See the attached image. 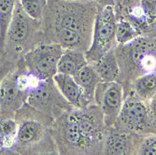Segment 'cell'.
Returning a JSON list of instances; mask_svg holds the SVG:
<instances>
[{
	"label": "cell",
	"instance_id": "obj_13",
	"mask_svg": "<svg viewBox=\"0 0 156 155\" xmlns=\"http://www.w3.org/2000/svg\"><path fill=\"white\" fill-rule=\"evenodd\" d=\"M52 79L59 92L65 97V99L73 107L81 108L90 105V103L85 98L82 90L72 76L56 73Z\"/></svg>",
	"mask_w": 156,
	"mask_h": 155
},
{
	"label": "cell",
	"instance_id": "obj_22",
	"mask_svg": "<svg viewBox=\"0 0 156 155\" xmlns=\"http://www.w3.org/2000/svg\"><path fill=\"white\" fill-rule=\"evenodd\" d=\"M137 153L156 155V133L147 134L143 139H141Z\"/></svg>",
	"mask_w": 156,
	"mask_h": 155
},
{
	"label": "cell",
	"instance_id": "obj_25",
	"mask_svg": "<svg viewBox=\"0 0 156 155\" xmlns=\"http://www.w3.org/2000/svg\"><path fill=\"white\" fill-rule=\"evenodd\" d=\"M140 0H117V7L120 9V11L127 12L132 8L137 6L139 4Z\"/></svg>",
	"mask_w": 156,
	"mask_h": 155
},
{
	"label": "cell",
	"instance_id": "obj_12",
	"mask_svg": "<svg viewBox=\"0 0 156 155\" xmlns=\"http://www.w3.org/2000/svg\"><path fill=\"white\" fill-rule=\"evenodd\" d=\"M136 134L108 127L104 140L102 154H130L137 153L140 143H136Z\"/></svg>",
	"mask_w": 156,
	"mask_h": 155
},
{
	"label": "cell",
	"instance_id": "obj_26",
	"mask_svg": "<svg viewBox=\"0 0 156 155\" xmlns=\"http://www.w3.org/2000/svg\"><path fill=\"white\" fill-rule=\"evenodd\" d=\"M88 1L94 3L95 5H97L98 8H102L107 5H112V2L110 0H88Z\"/></svg>",
	"mask_w": 156,
	"mask_h": 155
},
{
	"label": "cell",
	"instance_id": "obj_14",
	"mask_svg": "<svg viewBox=\"0 0 156 155\" xmlns=\"http://www.w3.org/2000/svg\"><path fill=\"white\" fill-rule=\"evenodd\" d=\"M92 65H94L101 81H119L121 71L115 52V48L109 50Z\"/></svg>",
	"mask_w": 156,
	"mask_h": 155
},
{
	"label": "cell",
	"instance_id": "obj_18",
	"mask_svg": "<svg viewBox=\"0 0 156 155\" xmlns=\"http://www.w3.org/2000/svg\"><path fill=\"white\" fill-rule=\"evenodd\" d=\"M0 126L2 132L3 150L1 154H10L18 131V123L14 118L0 119Z\"/></svg>",
	"mask_w": 156,
	"mask_h": 155
},
{
	"label": "cell",
	"instance_id": "obj_1",
	"mask_svg": "<svg viewBox=\"0 0 156 155\" xmlns=\"http://www.w3.org/2000/svg\"><path fill=\"white\" fill-rule=\"evenodd\" d=\"M98 9L88 0H48L42 20L45 41L57 43L64 50L87 51Z\"/></svg>",
	"mask_w": 156,
	"mask_h": 155
},
{
	"label": "cell",
	"instance_id": "obj_2",
	"mask_svg": "<svg viewBox=\"0 0 156 155\" xmlns=\"http://www.w3.org/2000/svg\"><path fill=\"white\" fill-rule=\"evenodd\" d=\"M108 128L100 107L92 103L58 117L52 134L59 154H100Z\"/></svg>",
	"mask_w": 156,
	"mask_h": 155
},
{
	"label": "cell",
	"instance_id": "obj_10",
	"mask_svg": "<svg viewBox=\"0 0 156 155\" xmlns=\"http://www.w3.org/2000/svg\"><path fill=\"white\" fill-rule=\"evenodd\" d=\"M64 51L57 43L44 41L28 51L22 61L27 71L37 79H52L57 73L58 62Z\"/></svg>",
	"mask_w": 156,
	"mask_h": 155
},
{
	"label": "cell",
	"instance_id": "obj_15",
	"mask_svg": "<svg viewBox=\"0 0 156 155\" xmlns=\"http://www.w3.org/2000/svg\"><path fill=\"white\" fill-rule=\"evenodd\" d=\"M73 78L82 90V93L87 101L90 104L94 103L95 89L98 84L101 82V79L97 75L94 65L88 63L78 73H76Z\"/></svg>",
	"mask_w": 156,
	"mask_h": 155
},
{
	"label": "cell",
	"instance_id": "obj_24",
	"mask_svg": "<svg viewBox=\"0 0 156 155\" xmlns=\"http://www.w3.org/2000/svg\"><path fill=\"white\" fill-rule=\"evenodd\" d=\"M16 65L17 64L12 63L5 58H2L0 60V85H1L2 81L7 77V75L15 67Z\"/></svg>",
	"mask_w": 156,
	"mask_h": 155
},
{
	"label": "cell",
	"instance_id": "obj_6",
	"mask_svg": "<svg viewBox=\"0 0 156 155\" xmlns=\"http://www.w3.org/2000/svg\"><path fill=\"white\" fill-rule=\"evenodd\" d=\"M38 80L20 60L0 85V119L14 118Z\"/></svg>",
	"mask_w": 156,
	"mask_h": 155
},
{
	"label": "cell",
	"instance_id": "obj_17",
	"mask_svg": "<svg viewBox=\"0 0 156 155\" xmlns=\"http://www.w3.org/2000/svg\"><path fill=\"white\" fill-rule=\"evenodd\" d=\"M138 99L148 103L156 94V72L141 75L132 81V90Z\"/></svg>",
	"mask_w": 156,
	"mask_h": 155
},
{
	"label": "cell",
	"instance_id": "obj_5",
	"mask_svg": "<svg viewBox=\"0 0 156 155\" xmlns=\"http://www.w3.org/2000/svg\"><path fill=\"white\" fill-rule=\"evenodd\" d=\"M115 52L120 79L133 81L141 75L156 72V37L140 35L129 43L117 45Z\"/></svg>",
	"mask_w": 156,
	"mask_h": 155
},
{
	"label": "cell",
	"instance_id": "obj_11",
	"mask_svg": "<svg viewBox=\"0 0 156 155\" xmlns=\"http://www.w3.org/2000/svg\"><path fill=\"white\" fill-rule=\"evenodd\" d=\"M124 101V88L119 81L104 82L98 84L94 97V103L100 107L105 124L113 127L120 114Z\"/></svg>",
	"mask_w": 156,
	"mask_h": 155
},
{
	"label": "cell",
	"instance_id": "obj_29",
	"mask_svg": "<svg viewBox=\"0 0 156 155\" xmlns=\"http://www.w3.org/2000/svg\"><path fill=\"white\" fill-rule=\"evenodd\" d=\"M66 1H76V0H66Z\"/></svg>",
	"mask_w": 156,
	"mask_h": 155
},
{
	"label": "cell",
	"instance_id": "obj_19",
	"mask_svg": "<svg viewBox=\"0 0 156 155\" xmlns=\"http://www.w3.org/2000/svg\"><path fill=\"white\" fill-rule=\"evenodd\" d=\"M17 0H0V51L2 54L4 41L11 22Z\"/></svg>",
	"mask_w": 156,
	"mask_h": 155
},
{
	"label": "cell",
	"instance_id": "obj_7",
	"mask_svg": "<svg viewBox=\"0 0 156 155\" xmlns=\"http://www.w3.org/2000/svg\"><path fill=\"white\" fill-rule=\"evenodd\" d=\"M117 14L112 5L99 8L94 24L92 42L85 51L87 62L93 64L109 50L117 47L116 23Z\"/></svg>",
	"mask_w": 156,
	"mask_h": 155
},
{
	"label": "cell",
	"instance_id": "obj_4",
	"mask_svg": "<svg viewBox=\"0 0 156 155\" xmlns=\"http://www.w3.org/2000/svg\"><path fill=\"white\" fill-rule=\"evenodd\" d=\"M44 41L43 23L27 15L17 0L6 34L2 58L17 64L28 51Z\"/></svg>",
	"mask_w": 156,
	"mask_h": 155
},
{
	"label": "cell",
	"instance_id": "obj_20",
	"mask_svg": "<svg viewBox=\"0 0 156 155\" xmlns=\"http://www.w3.org/2000/svg\"><path fill=\"white\" fill-rule=\"evenodd\" d=\"M137 28L127 19L121 17L116 23V41L118 45H124L140 36Z\"/></svg>",
	"mask_w": 156,
	"mask_h": 155
},
{
	"label": "cell",
	"instance_id": "obj_8",
	"mask_svg": "<svg viewBox=\"0 0 156 155\" xmlns=\"http://www.w3.org/2000/svg\"><path fill=\"white\" fill-rule=\"evenodd\" d=\"M113 127L136 135H147L153 133L156 128V117L151 113L148 103L129 92L124 93L123 105Z\"/></svg>",
	"mask_w": 156,
	"mask_h": 155
},
{
	"label": "cell",
	"instance_id": "obj_21",
	"mask_svg": "<svg viewBox=\"0 0 156 155\" xmlns=\"http://www.w3.org/2000/svg\"><path fill=\"white\" fill-rule=\"evenodd\" d=\"M23 9L31 18L42 21L48 5V0H19Z\"/></svg>",
	"mask_w": 156,
	"mask_h": 155
},
{
	"label": "cell",
	"instance_id": "obj_27",
	"mask_svg": "<svg viewBox=\"0 0 156 155\" xmlns=\"http://www.w3.org/2000/svg\"><path fill=\"white\" fill-rule=\"evenodd\" d=\"M3 145H2V132H1V126H0V154L2 152Z\"/></svg>",
	"mask_w": 156,
	"mask_h": 155
},
{
	"label": "cell",
	"instance_id": "obj_16",
	"mask_svg": "<svg viewBox=\"0 0 156 155\" xmlns=\"http://www.w3.org/2000/svg\"><path fill=\"white\" fill-rule=\"evenodd\" d=\"M88 64L85 52L78 50H65L58 62L57 73L74 76Z\"/></svg>",
	"mask_w": 156,
	"mask_h": 155
},
{
	"label": "cell",
	"instance_id": "obj_9",
	"mask_svg": "<svg viewBox=\"0 0 156 155\" xmlns=\"http://www.w3.org/2000/svg\"><path fill=\"white\" fill-rule=\"evenodd\" d=\"M26 103L54 121L73 108L59 92L52 79H39L28 94Z\"/></svg>",
	"mask_w": 156,
	"mask_h": 155
},
{
	"label": "cell",
	"instance_id": "obj_3",
	"mask_svg": "<svg viewBox=\"0 0 156 155\" xmlns=\"http://www.w3.org/2000/svg\"><path fill=\"white\" fill-rule=\"evenodd\" d=\"M14 119L18 131L10 154H59L52 134L54 120L25 103Z\"/></svg>",
	"mask_w": 156,
	"mask_h": 155
},
{
	"label": "cell",
	"instance_id": "obj_28",
	"mask_svg": "<svg viewBox=\"0 0 156 155\" xmlns=\"http://www.w3.org/2000/svg\"><path fill=\"white\" fill-rule=\"evenodd\" d=\"M2 59V54H1V51H0V60Z\"/></svg>",
	"mask_w": 156,
	"mask_h": 155
},
{
	"label": "cell",
	"instance_id": "obj_23",
	"mask_svg": "<svg viewBox=\"0 0 156 155\" xmlns=\"http://www.w3.org/2000/svg\"><path fill=\"white\" fill-rule=\"evenodd\" d=\"M139 6L151 24L156 22V0H140Z\"/></svg>",
	"mask_w": 156,
	"mask_h": 155
},
{
	"label": "cell",
	"instance_id": "obj_30",
	"mask_svg": "<svg viewBox=\"0 0 156 155\" xmlns=\"http://www.w3.org/2000/svg\"><path fill=\"white\" fill-rule=\"evenodd\" d=\"M0 111H1V108H0Z\"/></svg>",
	"mask_w": 156,
	"mask_h": 155
}]
</instances>
